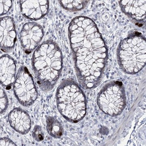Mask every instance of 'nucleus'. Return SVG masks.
<instances>
[{
	"label": "nucleus",
	"instance_id": "9d476101",
	"mask_svg": "<svg viewBox=\"0 0 146 146\" xmlns=\"http://www.w3.org/2000/svg\"><path fill=\"white\" fill-rule=\"evenodd\" d=\"M119 4L123 12L136 24L145 19L146 1L123 0Z\"/></svg>",
	"mask_w": 146,
	"mask_h": 146
},
{
	"label": "nucleus",
	"instance_id": "a211bd4d",
	"mask_svg": "<svg viewBox=\"0 0 146 146\" xmlns=\"http://www.w3.org/2000/svg\"><path fill=\"white\" fill-rule=\"evenodd\" d=\"M1 146H16L10 139L6 137L1 138Z\"/></svg>",
	"mask_w": 146,
	"mask_h": 146
},
{
	"label": "nucleus",
	"instance_id": "6e6552de",
	"mask_svg": "<svg viewBox=\"0 0 146 146\" xmlns=\"http://www.w3.org/2000/svg\"><path fill=\"white\" fill-rule=\"evenodd\" d=\"M16 31L13 19L10 17L1 19V50L5 52L12 49L16 42Z\"/></svg>",
	"mask_w": 146,
	"mask_h": 146
},
{
	"label": "nucleus",
	"instance_id": "9b49d317",
	"mask_svg": "<svg viewBox=\"0 0 146 146\" xmlns=\"http://www.w3.org/2000/svg\"><path fill=\"white\" fill-rule=\"evenodd\" d=\"M21 8L24 15L30 19L38 20L46 15L48 10V1H21Z\"/></svg>",
	"mask_w": 146,
	"mask_h": 146
},
{
	"label": "nucleus",
	"instance_id": "f8f14e48",
	"mask_svg": "<svg viewBox=\"0 0 146 146\" xmlns=\"http://www.w3.org/2000/svg\"><path fill=\"white\" fill-rule=\"evenodd\" d=\"M0 62L1 84L7 89H9L15 81L16 63L14 59L7 54L1 56Z\"/></svg>",
	"mask_w": 146,
	"mask_h": 146
},
{
	"label": "nucleus",
	"instance_id": "7ed1b4c3",
	"mask_svg": "<svg viewBox=\"0 0 146 146\" xmlns=\"http://www.w3.org/2000/svg\"><path fill=\"white\" fill-rule=\"evenodd\" d=\"M56 100L58 111L69 121L78 122L85 116V95L73 80H66L61 82L56 91Z\"/></svg>",
	"mask_w": 146,
	"mask_h": 146
},
{
	"label": "nucleus",
	"instance_id": "f03ea898",
	"mask_svg": "<svg viewBox=\"0 0 146 146\" xmlns=\"http://www.w3.org/2000/svg\"><path fill=\"white\" fill-rule=\"evenodd\" d=\"M32 64L41 89L44 91L52 90L59 79L63 68V55L59 46L50 40L42 43L33 53Z\"/></svg>",
	"mask_w": 146,
	"mask_h": 146
},
{
	"label": "nucleus",
	"instance_id": "39448f33",
	"mask_svg": "<svg viewBox=\"0 0 146 146\" xmlns=\"http://www.w3.org/2000/svg\"><path fill=\"white\" fill-rule=\"evenodd\" d=\"M97 102L105 114L112 116L120 115L126 104L125 91L122 82L113 81L106 84L100 91Z\"/></svg>",
	"mask_w": 146,
	"mask_h": 146
},
{
	"label": "nucleus",
	"instance_id": "f3484780",
	"mask_svg": "<svg viewBox=\"0 0 146 146\" xmlns=\"http://www.w3.org/2000/svg\"><path fill=\"white\" fill-rule=\"evenodd\" d=\"M12 6L11 1H1V15L7 13Z\"/></svg>",
	"mask_w": 146,
	"mask_h": 146
},
{
	"label": "nucleus",
	"instance_id": "0eeeda50",
	"mask_svg": "<svg viewBox=\"0 0 146 146\" xmlns=\"http://www.w3.org/2000/svg\"><path fill=\"white\" fill-rule=\"evenodd\" d=\"M43 35V29L39 24L29 23L24 25L21 32V42L27 54L37 46Z\"/></svg>",
	"mask_w": 146,
	"mask_h": 146
},
{
	"label": "nucleus",
	"instance_id": "423d86ee",
	"mask_svg": "<svg viewBox=\"0 0 146 146\" xmlns=\"http://www.w3.org/2000/svg\"><path fill=\"white\" fill-rule=\"evenodd\" d=\"M13 90L17 100L24 106H30L37 98V92L34 80L25 66H22L19 68Z\"/></svg>",
	"mask_w": 146,
	"mask_h": 146
},
{
	"label": "nucleus",
	"instance_id": "1a4fd4ad",
	"mask_svg": "<svg viewBox=\"0 0 146 146\" xmlns=\"http://www.w3.org/2000/svg\"><path fill=\"white\" fill-rule=\"evenodd\" d=\"M9 124L12 128L21 134L28 133L31 127V121L29 115L24 110L15 108L8 115Z\"/></svg>",
	"mask_w": 146,
	"mask_h": 146
},
{
	"label": "nucleus",
	"instance_id": "2eb2a0df",
	"mask_svg": "<svg viewBox=\"0 0 146 146\" xmlns=\"http://www.w3.org/2000/svg\"><path fill=\"white\" fill-rule=\"evenodd\" d=\"M33 138L38 142H40L44 140V134L42 127L40 126H35L32 132Z\"/></svg>",
	"mask_w": 146,
	"mask_h": 146
},
{
	"label": "nucleus",
	"instance_id": "4468645a",
	"mask_svg": "<svg viewBox=\"0 0 146 146\" xmlns=\"http://www.w3.org/2000/svg\"><path fill=\"white\" fill-rule=\"evenodd\" d=\"M88 1H61L60 4L63 8L70 11H78L84 8Z\"/></svg>",
	"mask_w": 146,
	"mask_h": 146
},
{
	"label": "nucleus",
	"instance_id": "dca6fc26",
	"mask_svg": "<svg viewBox=\"0 0 146 146\" xmlns=\"http://www.w3.org/2000/svg\"><path fill=\"white\" fill-rule=\"evenodd\" d=\"M8 107V100L3 89H1V113L3 114L6 111Z\"/></svg>",
	"mask_w": 146,
	"mask_h": 146
},
{
	"label": "nucleus",
	"instance_id": "f257e3e1",
	"mask_svg": "<svg viewBox=\"0 0 146 146\" xmlns=\"http://www.w3.org/2000/svg\"><path fill=\"white\" fill-rule=\"evenodd\" d=\"M69 32L78 81L86 89L95 88L102 81L107 61L104 40L94 21L85 16L74 18Z\"/></svg>",
	"mask_w": 146,
	"mask_h": 146
},
{
	"label": "nucleus",
	"instance_id": "ddd939ff",
	"mask_svg": "<svg viewBox=\"0 0 146 146\" xmlns=\"http://www.w3.org/2000/svg\"><path fill=\"white\" fill-rule=\"evenodd\" d=\"M47 130L51 136L54 138H60L63 134V129L60 123L52 117L47 118L46 121Z\"/></svg>",
	"mask_w": 146,
	"mask_h": 146
},
{
	"label": "nucleus",
	"instance_id": "20e7f679",
	"mask_svg": "<svg viewBox=\"0 0 146 146\" xmlns=\"http://www.w3.org/2000/svg\"><path fill=\"white\" fill-rule=\"evenodd\" d=\"M146 39L136 34L124 39L119 45L117 56L119 64L128 74L140 72L146 64Z\"/></svg>",
	"mask_w": 146,
	"mask_h": 146
}]
</instances>
